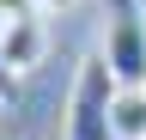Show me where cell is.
Instances as JSON below:
<instances>
[{"label": "cell", "instance_id": "6da1fadb", "mask_svg": "<svg viewBox=\"0 0 146 140\" xmlns=\"http://www.w3.org/2000/svg\"><path fill=\"white\" fill-rule=\"evenodd\" d=\"M116 73H110L104 49H91L73 73V92H67V122H61V140H116Z\"/></svg>", "mask_w": 146, "mask_h": 140}, {"label": "cell", "instance_id": "277c9868", "mask_svg": "<svg viewBox=\"0 0 146 140\" xmlns=\"http://www.w3.org/2000/svg\"><path fill=\"white\" fill-rule=\"evenodd\" d=\"M116 140H146V85L116 92Z\"/></svg>", "mask_w": 146, "mask_h": 140}, {"label": "cell", "instance_id": "ba28073f", "mask_svg": "<svg viewBox=\"0 0 146 140\" xmlns=\"http://www.w3.org/2000/svg\"><path fill=\"white\" fill-rule=\"evenodd\" d=\"M0 110H6V98H0Z\"/></svg>", "mask_w": 146, "mask_h": 140}, {"label": "cell", "instance_id": "8992f818", "mask_svg": "<svg viewBox=\"0 0 146 140\" xmlns=\"http://www.w3.org/2000/svg\"><path fill=\"white\" fill-rule=\"evenodd\" d=\"M0 98H6V104L18 98V73H12V67H6V49H0Z\"/></svg>", "mask_w": 146, "mask_h": 140}, {"label": "cell", "instance_id": "7a4b0ae2", "mask_svg": "<svg viewBox=\"0 0 146 140\" xmlns=\"http://www.w3.org/2000/svg\"><path fill=\"white\" fill-rule=\"evenodd\" d=\"M98 49H104L116 85H146V0H110Z\"/></svg>", "mask_w": 146, "mask_h": 140}, {"label": "cell", "instance_id": "52a82bcc", "mask_svg": "<svg viewBox=\"0 0 146 140\" xmlns=\"http://www.w3.org/2000/svg\"><path fill=\"white\" fill-rule=\"evenodd\" d=\"M67 6H79V0H36V12H43V19H49V12H67Z\"/></svg>", "mask_w": 146, "mask_h": 140}, {"label": "cell", "instance_id": "3957f363", "mask_svg": "<svg viewBox=\"0 0 146 140\" xmlns=\"http://www.w3.org/2000/svg\"><path fill=\"white\" fill-rule=\"evenodd\" d=\"M0 49H6V67H12V73L43 67V55H49V19L31 12V19H18V25H0Z\"/></svg>", "mask_w": 146, "mask_h": 140}, {"label": "cell", "instance_id": "5b68a950", "mask_svg": "<svg viewBox=\"0 0 146 140\" xmlns=\"http://www.w3.org/2000/svg\"><path fill=\"white\" fill-rule=\"evenodd\" d=\"M31 12H36V0H0V25H18Z\"/></svg>", "mask_w": 146, "mask_h": 140}]
</instances>
